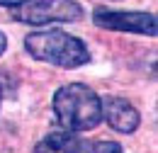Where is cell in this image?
<instances>
[{"instance_id": "1", "label": "cell", "mask_w": 158, "mask_h": 153, "mask_svg": "<svg viewBox=\"0 0 158 153\" xmlns=\"http://www.w3.org/2000/svg\"><path fill=\"white\" fill-rule=\"evenodd\" d=\"M54 114L66 131H90L102 122V105L93 88L68 83L54 95Z\"/></svg>"}, {"instance_id": "2", "label": "cell", "mask_w": 158, "mask_h": 153, "mask_svg": "<svg viewBox=\"0 0 158 153\" xmlns=\"http://www.w3.org/2000/svg\"><path fill=\"white\" fill-rule=\"evenodd\" d=\"M24 49L29 51L32 58L59 66V68H80L90 61L88 46L78 37L61 32V29H46V32L29 34L24 39Z\"/></svg>"}, {"instance_id": "3", "label": "cell", "mask_w": 158, "mask_h": 153, "mask_svg": "<svg viewBox=\"0 0 158 153\" xmlns=\"http://www.w3.org/2000/svg\"><path fill=\"white\" fill-rule=\"evenodd\" d=\"M12 17L22 24L44 27L54 22H78L83 7L76 0H24L12 10Z\"/></svg>"}, {"instance_id": "4", "label": "cell", "mask_w": 158, "mask_h": 153, "mask_svg": "<svg viewBox=\"0 0 158 153\" xmlns=\"http://www.w3.org/2000/svg\"><path fill=\"white\" fill-rule=\"evenodd\" d=\"M93 22L102 29L134 32V34H146V37H156V32H158L156 15H151V12H124V10L98 7L93 12Z\"/></svg>"}, {"instance_id": "5", "label": "cell", "mask_w": 158, "mask_h": 153, "mask_svg": "<svg viewBox=\"0 0 158 153\" xmlns=\"http://www.w3.org/2000/svg\"><path fill=\"white\" fill-rule=\"evenodd\" d=\"M100 105H102V119L114 131H119V134H131V131L139 129L141 114H139V110L131 102H127L122 97H105V100H100Z\"/></svg>"}, {"instance_id": "6", "label": "cell", "mask_w": 158, "mask_h": 153, "mask_svg": "<svg viewBox=\"0 0 158 153\" xmlns=\"http://www.w3.org/2000/svg\"><path fill=\"white\" fill-rule=\"evenodd\" d=\"M80 151H83V141L73 131H54V134H46L34 146V153H80Z\"/></svg>"}, {"instance_id": "7", "label": "cell", "mask_w": 158, "mask_h": 153, "mask_svg": "<svg viewBox=\"0 0 158 153\" xmlns=\"http://www.w3.org/2000/svg\"><path fill=\"white\" fill-rule=\"evenodd\" d=\"M85 153H124V148L119 146L117 141H98V143H93Z\"/></svg>"}, {"instance_id": "8", "label": "cell", "mask_w": 158, "mask_h": 153, "mask_svg": "<svg viewBox=\"0 0 158 153\" xmlns=\"http://www.w3.org/2000/svg\"><path fill=\"white\" fill-rule=\"evenodd\" d=\"M20 2H24V0H0V7H17Z\"/></svg>"}, {"instance_id": "9", "label": "cell", "mask_w": 158, "mask_h": 153, "mask_svg": "<svg viewBox=\"0 0 158 153\" xmlns=\"http://www.w3.org/2000/svg\"><path fill=\"white\" fill-rule=\"evenodd\" d=\"M5 49H7V39H5V34L0 32V54H2Z\"/></svg>"}, {"instance_id": "10", "label": "cell", "mask_w": 158, "mask_h": 153, "mask_svg": "<svg viewBox=\"0 0 158 153\" xmlns=\"http://www.w3.org/2000/svg\"><path fill=\"white\" fill-rule=\"evenodd\" d=\"M0 100H2V88H0Z\"/></svg>"}]
</instances>
